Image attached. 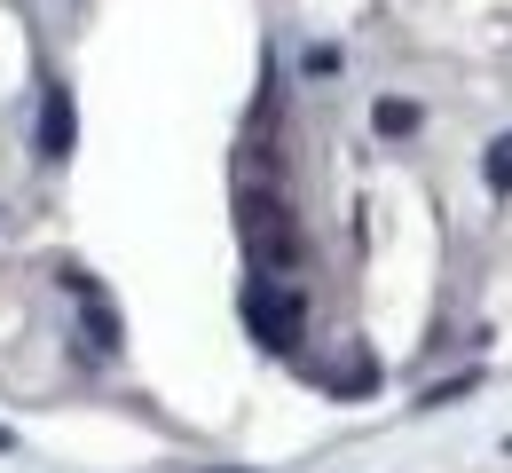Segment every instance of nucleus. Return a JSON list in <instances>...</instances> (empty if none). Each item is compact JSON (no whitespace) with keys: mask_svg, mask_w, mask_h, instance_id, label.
<instances>
[{"mask_svg":"<svg viewBox=\"0 0 512 473\" xmlns=\"http://www.w3.org/2000/svg\"><path fill=\"white\" fill-rule=\"evenodd\" d=\"M245 324H253L268 347H292L300 324H308V300H300L284 276H260V284H245Z\"/></svg>","mask_w":512,"mask_h":473,"instance_id":"obj_2","label":"nucleus"},{"mask_svg":"<svg viewBox=\"0 0 512 473\" xmlns=\"http://www.w3.org/2000/svg\"><path fill=\"white\" fill-rule=\"evenodd\" d=\"M489 182H497V190H512V135L489 150Z\"/></svg>","mask_w":512,"mask_h":473,"instance_id":"obj_5","label":"nucleus"},{"mask_svg":"<svg viewBox=\"0 0 512 473\" xmlns=\"http://www.w3.org/2000/svg\"><path fill=\"white\" fill-rule=\"evenodd\" d=\"M40 150H56V158L71 150V103H64V87H48V103H40Z\"/></svg>","mask_w":512,"mask_h":473,"instance_id":"obj_3","label":"nucleus"},{"mask_svg":"<svg viewBox=\"0 0 512 473\" xmlns=\"http://www.w3.org/2000/svg\"><path fill=\"white\" fill-rule=\"evenodd\" d=\"M371 119H379V135H410V127H418V103H402V95H386V103L371 111Z\"/></svg>","mask_w":512,"mask_h":473,"instance_id":"obj_4","label":"nucleus"},{"mask_svg":"<svg viewBox=\"0 0 512 473\" xmlns=\"http://www.w3.org/2000/svg\"><path fill=\"white\" fill-rule=\"evenodd\" d=\"M0 450H8V434H0Z\"/></svg>","mask_w":512,"mask_h":473,"instance_id":"obj_6","label":"nucleus"},{"mask_svg":"<svg viewBox=\"0 0 512 473\" xmlns=\"http://www.w3.org/2000/svg\"><path fill=\"white\" fill-rule=\"evenodd\" d=\"M245 245H253L260 276H292V269H300V237H292L284 205L268 198V190H253V198H245Z\"/></svg>","mask_w":512,"mask_h":473,"instance_id":"obj_1","label":"nucleus"}]
</instances>
